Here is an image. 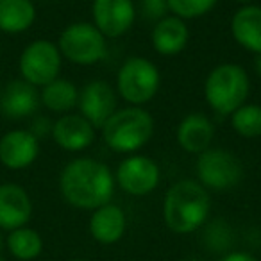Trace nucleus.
I'll return each mask as SVG.
<instances>
[{
  "label": "nucleus",
  "mask_w": 261,
  "mask_h": 261,
  "mask_svg": "<svg viewBox=\"0 0 261 261\" xmlns=\"http://www.w3.org/2000/svg\"><path fill=\"white\" fill-rule=\"evenodd\" d=\"M115 174L106 163L93 158H75L59 174V192L70 206L93 211L111 202L115 195Z\"/></svg>",
  "instance_id": "f257e3e1"
},
{
  "label": "nucleus",
  "mask_w": 261,
  "mask_h": 261,
  "mask_svg": "<svg viewBox=\"0 0 261 261\" xmlns=\"http://www.w3.org/2000/svg\"><path fill=\"white\" fill-rule=\"evenodd\" d=\"M211 211L210 192L193 179H181L167 190L163 220L175 234H190L206 224Z\"/></svg>",
  "instance_id": "f03ea898"
},
{
  "label": "nucleus",
  "mask_w": 261,
  "mask_h": 261,
  "mask_svg": "<svg viewBox=\"0 0 261 261\" xmlns=\"http://www.w3.org/2000/svg\"><path fill=\"white\" fill-rule=\"evenodd\" d=\"M154 118L145 108H118L104 123L100 135L108 149L116 154H138L154 136Z\"/></svg>",
  "instance_id": "7ed1b4c3"
},
{
  "label": "nucleus",
  "mask_w": 261,
  "mask_h": 261,
  "mask_svg": "<svg viewBox=\"0 0 261 261\" xmlns=\"http://www.w3.org/2000/svg\"><path fill=\"white\" fill-rule=\"evenodd\" d=\"M250 95V79L238 63H220L213 66L204 79V98L211 111L231 116Z\"/></svg>",
  "instance_id": "20e7f679"
},
{
  "label": "nucleus",
  "mask_w": 261,
  "mask_h": 261,
  "mask_svg": "<svg viewBox=\"0 0 261 261\" xmlns=\"http://www.w3.org/2000/svg\"><path fill=\"white\" fill-rule=\"evenodd\" d=\"M161 72L154 61L143 56H130L116 73V93L127 106L143 108L158 95Z\"/></svg>",
  "instance_id": "39448f33"
},
{
  "label": "nucleus",
  "mask_w": 261,
  "mask_h": 261,
  "mask_svg": "<svg viewBox=\"0 0 261 261\" xmlns=\"http://www.w3.org/2000/svg\"><path fill=\"white\" fill-rule=\"evenodd\" d=\"M58 48L63 59L79 66H91L108 56V38L91 22H73L61 31Z\"/></svg>",
  "instance_id": "423d86ee"
},
{
  "label": "nucleus",
  "mask_w": 261,
  "mask_h": 261,
  "mask_svg": "<svg viewBox=\"0 0 261 261\" xmlns=\"http://www.w3.org/2000/svg\"><path fill=\"white\" fill-rule=\"evenodd\" d=\"M197 181L210 192H225L242 181L243 165L234 152L227 149H207L197 156Z\"/></svg>",
  "instance_id": "0eeeda50"
},
{
  "label": "nucleus",
  "mask_w": 261,
  "mask_h": 261,
  "mask_svg": "<svg viewBox=\"0 0 261 261\" xmlns=\"http://www.w3.org/2000/svg\"><path fill=\"white\" fill-rule=\"evenodd\" d=\"M63 56L50 40H34L22 50L18 59L20 77L36 88H43L59 77Z\"/></svg>",
  "instance_id": "6e6552de"
},
{
  "label": "nucleus",
  "mask_w": 261,
  "mask_h": 261,
  "mask_svg": "<svg viewBox=\"0 0 261 261\" xmlns=\"http://www.w3.org/2000/svg\"><path fill=\"white\" fill-rule=\"evenodd\" d=\"M160 165L149 156L130 154L118 163L115 170V182L122 192L133 197H145L160 186Z\"/></svg>",
  "instance_id": "1a4fd4ad"
},
{
  "label": "nucleus",
  "mask_w": 261,
  "mask_h": 261,
  "mask_svg": "<svg viewBox=\"0 0 261 261\" xmlns=\"http://www.w3.org/2000/svg\"><path fill=\"white\" fill-rule=\"evenodd\" d=\"M77 108L95 129L100 130L113 113L118 109V93L108 81L93 79L79 90Z\"/></svg>",
  "instance_id": "9d476101"
},
{
  "label": "nucleus",
  "mask_w": 261,
  "mask_h": 261,
  "mask_svg": "<svg viewBox=\"0 0 261 261\" xmlns=\"http://www.w3.org/2000/svg\"><path fill=\"white\" fill-rule=\"evenodd\" d=\"M136 22L135 0H93L91 23L108 40L127 34Z\"/></svg>",
  "instance_id": "9b49d317"
},
{
  "label": "nucleus",
  "mask_w": 261,
  "mask_h": 261,
  "mask_svg": "<svg viewBox=\"0 0 261 261\" xmlns=\"http://www.w3.org/2000/svg\"><path fill=\"white\" fill-rule=\"evenodd\" d=\"M50 135L59 149L66 152H83L95 143L97 129L81 113H66L52 123Z\"/></svg>",
  "instance_id": "f8f14e48"
},
{
  "label": "nucleus",
  "mask_w": 261,
  "mask_h": 261,
  "mask_svg": "<svg viewBox=\"0 0 261 261\" xmlns=\"http://www.w3.org/2000/svg\"><path fill=\"white\" fill-rule=\"evenodd\" d=\"M40 156V138L27 129H13L0 138V163L9 170H23Z\"/></svg>",
  "instance_id": "ddd939ff"
},
{
  "label": "nucleus",
  "mask_w": 261,
  "mask_h": 261,
  "mask_svg": "<svg viewBox=\"0 0 261 261\" xmlns=\"http://www.w3.org/2000/svg\"><path fill=\"white\" fill-rule=\"evenodd\" d=\"M40 104L41 100L38 88L23 81L22 77L8 81L0 90V111L8 118L20 120L33 116Z\"/></svg>",
  "instance_id": "4468645a"
},
{
  "label": "nucleus",
  "mask_w": 261,
  "mask_h": 261,
  "mask_svg": "<svg viewBox=\"0 0 261 261\" xmlns=\"http://www.w3.org/2000/svg\"><path fill=\"white\" fill-rule=\"evenodd\" d=\"M33 217V200L25 188L15 182L0 185V229L15 231Z\"/></svg>",
  "instance_id": "2eb2a0df"
},
{
  "label": "nucleus",
  "mask_w": 261,
  "mask_h": 261,
  "mask_svg": "<svg viewBox=\"0 0 261 261\" xmlns=\"http://www.w3.org/2000/svg\"><path fill=\"white\" fill-rule=\"evenodd\" d=\"M215 138V125L204 113H188L179 122L175 130L177 145L188 154H202L204 150L211 149Z\"/></svg>",
  "instance_id": "dca6fc26"
},
{
  "label": "nucleus",
  "mask_w": 261,
  "mask_h": 261,
  "mask_svg": "<svg viewBox=\"0 0 261 261\" xmlns=\"http://www.w3.org/2000/svg\"><path fill=\"white\" fill-rule=\"evenodd\" d=\"M152 48L163 58L179 56L190 43V27L185 20L167 15L158 20L150 33Z\"/></svg>",
  "instance_id": "f3484780"
},
{
  "label": "nucleus",
  "mask_w": 261,
  "mask_h": 261,
  "mask_svg": "<svg viewBox=\"0 0 261 261\" xmlns=\"http://www.w3.org/2000/svg\"><path fill=\"white\" fill-rule=\"evenodd\" d=\"M229 29L232 40L240 47L252 52L254 56L261 54V6H240L232 15Z\"/></svg>",
  "instance_id": "a211bd4d"
},
{
  "label": "nucleus",
  "mask_w": 261,
  "mask_h": 261,
  "mask_svg": "<svg viewBox=\"0 0 261 261\" xmlns=\"http://www.w3.org/2000/svg\"><path fill=\"white\" fill-rule=\"evenodd\" d=\"M127 218L120 206L108 202L104 206L91 211L90 217V234L95 242L102 245H113L120 242L125 234Z\"/></svg>",
  "instance_id": "6ab92c4d"
},
{
  "label": "nucleus",
  "mask_w": 261,
  "mask_h": 261,
  "mask_svg": "<svg viewBox=\"0 0 261 261\" xmlns=\"http://www.w3.org/2000/svg\"><path fill=\"white\" fill-rule=\"evenodd\" d=\"M36 22V6L33 0H0V31L6 34H22Z\"/></svg>",
  "instance_id": "aec40b11"
},
{
  "label": "nucleus",
  "mask_w": 261,
  "mask_h": 261,
  "mask_svg": "<svg viewBox=\"0 0 261 261\" xmlns=\"http://www.w3.org/2000/svg\"><path fill=\"white\" fill-rule=\"evenodd\" d=\"M40 100L48 111L58 113V115H66L72 113L77 108L79 102V90L75 83L70 79L58 77L52 83L45 84L40 91Z\"/></svg>",
  "instance_id": "412c9836"
},
{
  "label": "nucleus",
  "mask_w": 261,
  "mask_h": 261,
  "mask_svg": "<svg viewBox=\"0 0 261 261\" xmlns=\"http://www.w3.org/2000/svg\"><path fill=\"white\" fill-rule=\"evenodd\" d=\"M11 256H15L20 261L36 259L43 250V240L36 229H31L27 225L18 227L15 231H9L8 240H6Z\"/></svg>",
  "instance_id": "4be33fe9"
},
{
  "label": "nucleus",
  "mask_w": 261,
  "mask_h": 261,
  "mask_svg": "<svg viewBox=\"0 0 261 261\" xmlns=\"http://www.w3.org/2000/svg\"><path fill=\"white\" fill-rule=\"evenodd\" d=\"M231 125L242 138H259L261 136V106L245 102L231 116Z\"/></svg>",
  "instance_id": "5701e85b"
},
{
  "label": "nucleus",
  "mask_w": 261,
  "mask_h": 261,
  "mask_svg": "<svg viewBox=\"0 0 261 261\" xmlns=\"http://www.w3.org/2000/svg\"><path fill=\"white\" fill-rule=\"evenodd\" d=\"M218 0H167L168 15L185 20H199L217 8Z\"/></svg>",
  "instance_id": "b1692460"
},
{
  "label": "nucleus",
  "mask_w": 261,
  "mask_h": 261,
  "mask_svg": "<svg viewBox=\"0 0 261 261\" xmlns=\"http://www.w3.org/2000/svg\"><path fill=\"white\" fill-rule=\"evenodd\" d=\"M142 11L145 18L158 22V20L168 15L167 0H142Z\"/></svg>",
  "instance_id": "393cba45"
},
{
  "label": "nucleus",
  "mask_w": 261,
  "mask_h": 261,
  "mask_svg": "<svg viewBox=\"0 0 261 261\" xmlns=\"http://www.w3.org/2000/svg\"><path fill=\"white\" fill-rule=\"evenodd\" d=\"M218 261H259L256 256L249 252H243V250H234V252H227L225 256H222Z\"/></svg>",
  "instance_id": "a878e982"
},
{
  "label": "nucleus",
  "mask_w": 261,
  "mask_h": 261,
  "mask_svg": "<svg viewBox=\"0 0 261 261\" xmlns=\"http://www.w3.org/2000/svg\"><path fill=\"white\" fill-rule=\"evenodd\" d=\"M254 70H256V75L261 79V54H256L254 58Z\"/></svg>",
  "instance_id": "bb28decb"
},
{
  "label": "nucleus",
  "mask_w": 261,
  "mask_h": 261,
  "mask_svg": "<svg viewBox=\"0 0 261 261\" xmlns=\"http://www.w3.org/2000/svg\"><path fill=\"white\" fill-rule=\"evenodd\" d=\"M232 2H236V4H240V6H247V4H254L256 0H232Z\"/></svg>",
  "instance_id": "cd10ccee"
},
{
  "label": "nucleus",
  "mask_w": 261,
  "mask_h": 261,
  "mask_svg": "<svg viewBox=\"0 0 261 261\" xmlns=\"http://www.w3.org/2000/svg\"><path fill=\"white\" fill-rule=\"evenodd\" d=\"M2 245H4V238H2V229H0V252H2Z\"/></svg>",
  "instance_id": "c85d7f7f"
},
{
  "label": "nucleus",
  "mask_w": 261,
  "mask_h": 261,
  "mask_svg": "<svg viewBox=\"0 0 261 261\" xmlns=\"http://www.w3.org/2000/svg\"><path fill=\"white\" fill-rule=\"evenodd\" d=\"M68 261H90V259H83V257H73V259H68Z\"/></svg>",
  "instance_id": "c756f323"
},
{
  "label": "nucleus",
  "mask_w": 261,
  "mask_h": 261,
  "mask_svg": "<svg viewBox=\"0 0 261 261\" xmlns=\"http://www.w3.org/2000/svg\"><path fill=\"white\" fill-rule=\"evenodd\" d=\"M188 261H200V259H188Z\"/></svg>",
  "instance_id": "7c9ffc66"
}]
</instances>
